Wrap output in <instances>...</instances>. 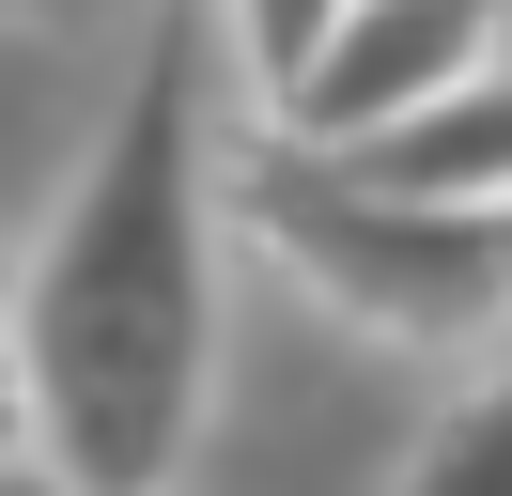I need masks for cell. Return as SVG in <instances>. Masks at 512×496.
Returning a JSON list of instances; mask_svg holds the SVG:
<instances>
[{
    "label": "cell",
    "mask_w": 512,
    "mask_h": 496,
    "mask_svg": "<svg viewBox=\"0 0 512 496\" xmlns=\"http://www.w3.org/2000/svg\"><path fill=\"white\" fill-rule=\"evenodd\" d=\"M202 0L140 31L125 109L94 124L63 217L32 233V279L0 310L32 465L63 496H187L202 388H218V124H202Z\"/></svg>",
    "instance_id": "1"
},
{
    "label": "cell",
    "mask_w": 512,
    "mask_h": 496,
    "mask_svg": "<svg viewBox=\"0 0 512 496\" xmlns=\"http://www.w3.org/2000/svg\"><path fill=\"white\" fill-rule=\"evenodd\" d=\"M218 217H249L326 310H357L373 341H419V357H481L512 310V202H373L357 171L295 140H249L218 171Z\"/></svg>",
    "instance_id": "2"
},
{
    "label": "cell",
    "mask_w": 512,
    "mask_h": 496,
    "mask_svg": "<svg viewBox=\"0 0 512 496\" xmlns=\"http://www.w3.org/2000/svg\"><path fill=\"white\" fill-rule=\"evenodd\" d=\"M497 78V0H342V16L311 31V62L280 78V109H264V140H373V124L435 109V93Z\"/></svg>",
    "instance_id": "3"
},
{
    "label": "cell",
    "mask_w": 512,
    "mask_h": 496,
    "mask_svg": "<svg viewBox=\"0 0 512 496\" xmlns=\"http://www.w3.org/2000/svg\"><path fill=\"white\" fill-rule=\"evenodd\" d=\"M311 155V140H295ZM326 171H357L373 202H512V93L497 78H466V93H435V109H404V124H373V140H326Z\"/></svg>",
    "instance_id": "4"
},
{
    "label": "cell",
    "mask_w": 512,
    "mask_h": 496,
    "mask_svg": "<svg viewBox=\"0 0 512 496\" xmlns=\"http://www.w3.org/2000/svg\"><path fill=\"white\" fill-rule=\"evenodd\" d=\"M388 496H512V403H497V372L450 388V419L404 450V481H388Z\"/></svg>",
    "instance_id": "5"
},
{
    "label": "cell",
    "mask_w": 512,
    "mask_h": 496,
    "mask_svg": "<svg viewBox=\"0 0 512 496\" xmlns=\"http://www.w3.org/2000/svg\"><path fill=\"white\" fill-rule=\"evenodd\" d=\"M342 16V0H202V47L249 78V109H280V78L311 62V31Z\"/></svg>",
    "instance_id": "6"
},
{
    "label": "cell",
    "mask_w": 512,
    "mask_h": 496,
    "mask_svg": "<svg viewBox=\"0 0 512 496\" xmlns=\"http://www.w3.org/2000/svg\"><path fill=\"white\" fill-rule=\"evenodd\" d=\"M32 465V388H16V341H0V481Z\"/></svg>",
    "instance_id": "7"
},
{
    "label": "cell",
    "mask_w": 512,
    "mask_h": 496,
    "mask_svg": "<svg viewBox=\"0 0 512 496\" xmlns=\"http://www.w3.org/2000/svg\"><path fill=\"white\" fill-rule=\"evenodd\" d=\"M0 16H47V31H63V16H109V0H0Z\"/></svg>",
    "instance_id": "8"
},
{
    "label": "cell",
    "mask_w": 512,
    "mask_h": 496,
    "mask_svg": "<svg viewBox=\"0 0 512 496\" xmlns=\"http://www.w3.org/2000/svg\"><path fill=\"white\" fill-rule=\"evenodd\" d=\"M0 496H63V481H47V465H16V481H0Z\"/></svg>",
    "instance_id": "9"
}]
</instances>
